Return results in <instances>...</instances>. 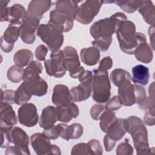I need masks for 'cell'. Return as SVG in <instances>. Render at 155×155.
Segmentation results:
<instances>
[{"instance_id": "obj_1", "label": "cell", "mask_w": 155, "mask_h": 155, "mask_svg": "<svg viewBox=\"0 0 155 155\" xmlns=\"http://www.w3.org/2000/svg\"><path fill=\"white\" fill-rule=\"evenodd\" d=\"M116 34L120 50L128 54H133L140 44L147 42L145 35L136 32V25L131 21H124Z\"/></svg>"}, {"instance_id": "obj_2", "label": "cell", "mask_w": 155, "mask_h": 155, "mask_svg": "<svg viewBox=\"0 0 155 155\" xmlns=\"http://www.w3.org/2000/svg\"><path fill=\"white\" fill-rule=\"evenodd\" d=\"M127 132L131 134L137 154H153L154 148L149 147L148 132L142 119L131 116L126 119Z\"/></svg>"}, {"instance_id": "obj_3", "label": "cell", "mask_w": 155, "mask_h": 155, "mask_svg": "<svg viewBox=\"0 0 155 155\" xmlns=\"http://www.w3.org/2000/svg\"><path fill=\"white\" fill-rule=\"evenodd\" d=\"M127 20V17L124 13L117 12L108 18L101 19L94 22L90 28V35L94 39L111 38L120 25Z\"/></svg>"}, {"instance_id": "obj_4", "label": "cell", "mask_w": 155, "mask_h": 155, "mask_svg": "<svg viewBox=\"0 0 155 155\" xmlns=\"http://www.w3.org/2000/svg\"><path fill=\"white\" fill-rule=\"evenodd\" d=\"M92 85L93 100L99 104L107 102L111 95V84L108 71H102L97 69L93 70Z\"/></svg>"}, {"instance_id": "obj_5", "label": "cell", "mask_w": 155, "mask_h": 155, "mask_svg": "<svg viewBox=\"0 0 155 155\" xmlns=\"http://www.w3.org/2000/svg\"><path fill=\"white\" fill-rule=\"evenodd\" d=\"M37 35L51 52L59 50L64 42L63 32L49 22L39 25Z\"/></svg>"}, {"instance_id": "obj_6", "label": "cell", "mask_w": 155, "mask_h": 155, "mask_svg": "<svg viewBox=\"0 0 155 155\" xmlns=\"http://www.w3.org/2000/svg\"><path fill=\"white\" fill-rule=\"evenodd\" d=\"M52 2L48 0H32L28 5L22 22L38 28L43 15L51 7Z\"/></svg>"}, {"instance_id": "obj_7", "label": "cell", "mask_w": 155, "mask_h": 155, "mask_svg": "<svg viewBox=\"0 0 155 155\" xmlns=\"http://www.w3.org/2000/svg\"><path fill=\"white\" fill-rule=\"evenodd\" d=\"M78 79L80 84L70 90L73 102H81L88 99L92 91L93 74L91 71L85 70Z\"/></svg>"}, {"instance_id": "obj_8", "label": "cell", "mask_w": 155, "mask_h": 155, "mask_svg": "<svg viewBox=\"0 0 155 155\" xmlns=\"http://www.w3.org/2000/svg\"><path fill=\"white\" fill-rule=\"evenodd\" d=\"M104 1L87 0L79 6L76 20L79 22L87 25L92 22L94 18L97 15Z\"/></svg>"}, {"instance_id": "obj_9", "label": "cell", "mask_w": 155, "mask_h": 155, "mask_svg": "<svg viewBox=\"0 0 155 155\" xmlns=\"http://www.w3.org/2000/svg\"><path fill=\"white\" fill-rule=\"evenodd\" d=\"M63 53L65 67L70 72V76L74 79L79 78L85 70L81 65L76 50L74 47L68 45L64 47Z\"/></svg>"}, {"instance_id": "obj_10", "label": "cell", "mask_w": 155, "mask_h": 155, "mask_svg": "<svg viewBox=\"0 0 155 155\" xmlns=\"http://www.w3.org/2000/svg\"><path fill=\"white\" fill-rule=\"evenodd\" d=\"M44 65L46 73L50 76L60 78L64 76L66 73L64 65V58L63 50L51 52L49 59L44 61Z\"/></svg>"}, {"instance_id": "obj_11", "label": "cell", "mask_w": 155, "mask_h": 155, "mask_svg": "<svg viewBox=\"0 0 155 155\" xmlns=\"http://www.w3.org/2000/svg\"><path fill=\"white\" fill-rule=\"evenodd\" d=\"M18 117L19 123L27 127H33L38 122L37 108L32 103L22 104L18 110Z\"/></svg>"}, {"instance_id": "obj_12", "label": "cell", "mask_w": 155, "mask_h": 155, "mask_svg": "<svg viewBox=\"0 0 155 155\" xmlns=\"http://www.w3.org/2000/svg\"><path fill=\"white\" fill-rule=\"evenodd\" d=\"M7 134L10 142L18 147L22 154H30L28 148L29 137L25 131L19 127H12L8 130Z\"/></svg>"}, {"instance_id": "obj_13", "label": "cell", "mask_w": 155, "mask_h": 155, "mask_svg": "<svg viewBox=\"0 0 155 155\" xmlns=\"http://www.w3.org/2000/svg\"><path fill=\"white\" fill-rule=\"evenodd\" d=\"M22 84L33 96L41 97L44 96L47 92L48 85L39 74H35L27 76L23 79Z\"/></svg>"}, {"instance_id": "obj_14", "label": "cell", "mask_w": 155, "mask_h": 155, "mask_svg": "<svg viewBox=\"0 0 155 155\" xmlns=\"http://www.w3.org/2000/svg\"><path fill=\"white\" fill-rule=\"evenodd\" d=\"M74 20L65 13L54 9L50 12L48 22L64 33L70 31L73 28Z\"/></svg>"}, {"instance_id": "obj_15", "label": "cell", "mask_w": 155, "mask_h": 155, "mask_svg": "<svg viewBox=\"0 0 155 155\" xmlns=\"http://www.w3.org/2000/svg\"><path fill=\"white\" fill-rule=\"evenodd\" d=\"M31 145L38 155L51 154V146L50 139L43 133H36L30 137Z\"/></svg>"}, {"instance_id": "obj_16", "label": "cell", "mask_w": 155, "mask_h": 155, "mask_svg": "<svg viewBox=\"0 0 155 155\" xmlns=\"http://www.w3.org/2000/svg\"><path fill=\"white\" fill-rule=\"evenodd\" d=\"M51 101L56 106L66 105L73 102L68 87L64 84L56 85L53 90Z\"/></svg>"}, {"instance_id": "obj_17", "label": "cell", "mask_w": 155, "mask_h": 155, "mask_svg": "<svg viewBox=\"0 0 155 155\" xmlns=\"http://www.w3.org/2000/svg\"><path fill=\"white\" fill-rule=\"evenodd\" d=\"M17 124V117L11 104L1 102L0 128H10Z\"/></svg>"}, {"instance_id": "obj_18", "label": "cell", "mask_w": 155, "mask_h": 155, "mask_svg": "<svg viewBox=\"0 0 155 155\" xmlns=\"http://www.w3.org/2000/svg\"><path fill=\"white\" fill-rule=\"evenodd\" d=\"M118 87V97L122 105L129 107L136 104L134 84L131 82H126Z\"/></svg>"}, {"instance_id": "obj_19", "label": "cell", "mask_w": 155, "mask_h": 155, "mask_svg": "<svg viewBox=\"0 0 155 155\" xmlns=\"http://www.w3.org/2000/svg\"><path fill=\"white\" fill-rule=\"evenodd\" d=\"M58 119L63 123L69 122L73 118H76L79 114V110L76 104L71 102L68 105L57 106Z\"/></svg>"}, {"instance_id": "obj_20", "label": "cell", "mask_w": 155, "mask_h": 155, "mask_svg": "<svg viewBox=\"0 0 155 155\" xmlns=\"http://www.w3.org/2000/svg\"><path fill=\"white\" fill-rule=\"evenodd\" d=\"M127 133L126 119L117 118L116 120L108 128L106 135L116 142L121 139Z\"/></svg>"}, {"instance_id": "obj_21", "label": "cell", "mask_w": 155, "mask_h": 155, "mask_svg": "<svg viewBox=\"0 0 155 155\" xmlns=\"http://www.w3.org/2000/svg\"><path fill=\"white\" fill-rule=\"evenodd\" d=\"M57 120L58 119L56 108L50 105L42 110L39 117V124L41 128L47 129L54 125Z\"/></svg>"}, {"instance_id": "obj_22", "label": "cell", "mask_w": 155, "mask_h": 155, "mask_svg": "<svg viewBox=\"0 0 155 155\" xmlns=\"http://www.w3.org/2000/svg\"><path fill=\"white\" fill-rule=\"evenodd\" d=\"M137 10L146 23L154 26V5L151 1H140Z\"/></svg>"}, {"instance_id": "obj_23", "label": "cell", "mask_w": 155, "mask_h": 155, "mask_svg": "<svg viewBox=\"0 0 155 155\" xmlns=\"http://www.w3.org/2000/svg\"><path fill=\"white\" fill-rule=\"evenodd\" d=\"M82 62L88 66H94L100 59V51L95 47L84 48L80 51Z\"/></svg>"}, {"instance_id": "obj_24", "label": "cell", "mask_w": 155, "mask_h": 155, "mask_svg": "<svg viewBox=\"0 0 155 155\" xmlns=\"http://www.w3.org/2000/svg\"><path fill=\"white\" fill-rule=\"evenodd\" d=\"M25 13V8L20 4H15L8 7L9 25L21 26Z\"/></svg>"}, {"instance_id": "obj_25", "label": "cell", "mask_w": 155, "mask_h": 155, "mask_svg": "<svg viewBox=\"0 0 155 155\" xmlns=\"http://www.w3.org/2000/svg\"><path fill=\"white\" fill-rule=\"evenodd\" d=\"M132 75L131 80L134 84L145 85L150 78L149 69L143 65H137L132 68Z\"/></svg>"}, {"instance_id": "obj_26", "label": "cell", "mask_w": 155, "mask_h": 155, "mask_svg": "<svg viewBox=\"0 0 155 155\" xmlns=\"http://www.w3.org/2000/svg\"><path fill=\"white\" fill-rule=\"evenodd\" d=\"M80 1L71 0H59L54 2L55 9L62 11L68 14L71 18L76 19V16L78 9V3Z\"/></svg>"}, {"instance_id": "obj_27", "label": "cell", "mask_w": 155, "mask_h": 155, "mask_svg": "<svg viewBox=\"0 0 155 155\" xmlns=\"http://www.w3.org/2000/svg\"><path fill=\"white\" fill-rule=\"evenodd\" d=\"M134 54L137 61L145 64L150 63L153 58L151 48L147 42L140 44L134 51Z\"/></svg>"}, {"instance_id": "obj_28", "label": "cell", "mask_w": 155, "mask_h": 155, "mask_svg": "<svg viewBox=\"0 0 155 155\" xmlns=\"http://www.w3.org/2000/svg\"><path fill=\"white\" fill-rule=\"evenodd\" d=\"M38 28L26 22H22L20 26V37L22 41L27 44H31L36 39L35 32Z\"/></svg>"}, {"instance_id": "obj_29", "label": "cell", "mask_w": 155, "mask_h": 155, "mask_svg": "<svg viewBox=\"0 0 155 155\" xmlns=\"http://www.w3.org/2000/svg\"><path fill=\"white\" fill-rule=\"evenodd\" d=\"M33 58V52L28 49H21L17 51L13 56L15 65L24 67L28 65Z\"/></svg>"}, {"instance_id": "obj_30", "label": "cell", "mask_w": 155, "mask_h": 155, "mask_svg": "<svg viewBox=\"0 0 155 155\" xmlns=\"http://www.w3.org/2000/svg\"><path fill=\"white\" fill-rule=\"evenodd\" d=\"M20 26L8 25L1 38V41L14 46L15 43L20 36Z\"/></svg>"}, {"instance_id": "obj_31", "label": "cell", "mask_w": 155, "mask_h": 155, "mask_svg": "<svg viewBox=\"0 0 155 155\" xmlns=\"http://www.w3.org/2000/svg\"><path fill=\"white\" fill-rule=\"evenodd\" d=\"M110 79L114 85L119 87L124 82H131V76L127 70L122 68H116L111 71Z\"/></svg>"}, {"instance_id": "obj_32", "label": "cell", "mask_w": 155, "mask_h": 155, "mask_svg": "<svg viewBox=\"0 0 155 155\" xmlns=\"http://www.w3.org/2000/svg\"><path fill=\"white\" fill-rule=\"evenodd\" d=\"M115 113L113 111L105 109V110L101 114L99 120V125L102 131L106 133L108 128L116 120Z\"/></svg>"}, {"instance_id": "obj_33", "label": "cell", "mask_w": 155, "mask_h": 155, "mask_svg": "<svg viewBox=\"0 0 155 155\" xmlns=\"http://www.w3.org/2000/svg\"><path fill=\"white\" fill-rule=\"evenodd\" d=\"M32 95L28 92L24 84L22 83L15 91V102L18 105L27 103L29 101Z\"/></svg>"}, {"instance_id": "obj_34", "label": "cell", "mask_w": 155, "mask_h": 155, "mask_svg": "<svg viewBox=\"0 0 155 155\" xmlns=\"http://www.w3.org/2000/svg\"><path fill=\"white\" fill-rule=\"evenodd\" d=\"M24 69L16 65L11 66L7 70V79L13 83H19L23 80Z\"/></svg>"}, {"instance_id": "obj_35", "label": "cell", "mask_w": 155, "mask_h": 155, "mask_svg": "<svg viewBox=\"0 0 155 155\" xmlns=\"http://www.w3.org/2000/svg\"><path fill=\"white\" fill-rule=\"evenodd\" d=\"M149 96L144 101L139 104V107L142 110H154V82H153L148 88Z\"/></svg>"}, {"instance_id": "obj_36", "label": "cell", "mask_w": 155, "mask_h": 155, "mask_svg": "<svg viewBox=\"0 0 155 155\" xmlns=\"http://www.w3.org/2000/svg\"><path fill=\"white\" fill-rule=\"evenodd\" d=\"M140 1H114L113 3L116 4L126 13H132L136 12Z\"/></svg>"}, {"instance_id": "obj_37", "label": "cell", "mask_w": 155, "mask_h": 155, "mask_svg": "<svg viewBox=\"0 0 155 155\" xmlns=\"http://www.w3.org/2000/svg\"><path fill=\"white\" fill-rule=\"evenodd\" d=\"M43 69V66L39 61H32L24 70L23 79L31 75L39 74L41 73Z\"/></svg>"}, {"instance_id": "obj_38", "label": "cell", "mask_w": 155, "mask_h": 155, "mask_svg": "<svg viewBox=\"0 0 155 155\" xmlns=\"http://www.w3.org/2000/svg\"><path fill=\"white\" fill-rule=\"evenodd\" d=\"M67 131L69 139H78L82 136L84 129L80 124L74 123L68 125Z\"/></svg>"}, {"instance_id": "obj_39", "label": "cell", "mask_w": 155, "mask_h": 155, "mask_svg": "<svg viewBox=\"0 0 155 155\" xmlns=\"http://www.w3.org/2000/svg\"><path fill=\"white\" fill-rule=\"evenodd\" d=\"M113 38H101L95 39L92 44L94 47L97 48L102 51H105L109 48L111 42Z\"/></svg>"}, {"instance_id": "obj_40", "label": "cell", "mask_w": 155, "mask_h": 155, "mask_svg": "<svg viewBox=\"0 0 155 155\" xmlns=\"http://www.w3.org/2000/svg\"><path fill=\"white\" fill-rule=\"evenodd\" d=\"M128 139H125L124 142H122L117 147L116 153L117 155H131L133 154V148L128 143Z\"/></svg>"}, {"instance_id": "obj_41", "label": "cell", "mask_w": 155, "mask_h": 155, "mask_svg": "<svg viewBox=\"0 0 155 155\" xmlns=\"http://www.w3.org/2000/svg\"><path fill=\"white\" fill-rule=\"evenodd\" d=\"M90 154L101 155L103 153V148L101 142L95 139H91L87 143Z\"/></svg>"}, {"instance_id": "obj_42", "label": "cell", "mask_w": 155, "mask_h": 155, "mask_svg": "<svg viewBox=\"0 0 155 155\" xmlns=\"http://www.w3.org/2000/svg\"><path fill=\"white\" fill-rule=\"evenodd\" d=\"M42 133L50 139H57L61 134V128L59 124L53 125L49 128L44 129Z\"/></svg>"}, {"instance_id": "obj_43", "label": "cell", "mask_w": 155, "mask_h": 155, "mask_svg": "<svg viewBox=\"0 0 155 155\" xmlns=\"http://www.w3.org/2000/svg\"><path fill=\"white\" fill-rule=\"evenodd\" d=\"M134 87L136 103L139 104L141 103L143 101H144L145 99L147 97L146 91H145V89L140 85L134 84Z\"/></svg>"}, {"instance_id": "obj_44", "label": "cell", "mask_w": 155, "mask_h": 155, "mask_svg": "<svg viewBox=\"0 0 155 155\" xmlns=\"http://www.w3.org/2000/svg\"><path fill=\"white\" fill-rule=\"evenodd\" d=\"M122 106V104L118 96H114L111 99L107 101L105 108L111 111H117Z\"/></svg>"}, {"instance_id": "obj_45", "label": "cell", "mask_w": 155, "mask_h": 155, "mask_svg": "<svg viewBox=\"0 0 155 155\" xmlns=\"http://www.w3.org/2000/svg\"><path fill=\"white\" fill-rule=\"evenodd\" d=\"M71 154H90L88 144L86 143H79L76 144L71 149Z\"/></svg>"}, {"instance_id": "obj_46", "label": "cell", "mask_w": 155, "mask_h": 155, "mask_svg": "<svg viewBox=\"0 0 155 155\" xmlns=\"http://www.w3.org/2000/svg\"><path fill=\"white\" fill-rule=\"evenodd\" d=\"M15 91L13 90H1V102H7L10 104H15Z\"/></svg>"}, {"instance_id": "obj_47", "label": "cell", "mask_w": 155, "mask_h": 155, "mask_svg": "<svg viewBox=\"0 0 155 155\" xmlns=\"http://www.w3.org/2000/svg\"><path fill=\"white\" fill-rule=\"evenodd\" d=\"M105 107L101 104H96L90 109V116L95 120H99L101 114L105 110Z\"/></svg>"}, {"instance_id": "obj_48", "label": "cell", "mask_w": 155, "mask_h": 155, "mask_svg": "<svg viewBox=\"0 0 155 155\" xmlns=\"http://www.w3.org/2000/svg\"><path fill=\"white\" fill-rule=\"evenodd\" d=\"M10 1L1 0L0 6H1V22L8 21V7H7L8 4Z\"/></svg>"}, {"instance_id": "obj_49", "label": "cell", "mask_w": 155, "mask_h": 155, "mask_svg": "<svg viewBox=\"0 0 155 155\" xmlns=\"http://www.w3.org/2000/svg\"><path fill=\"white\" fill-rule=\"evenodd\" d=\"M113 66V60L110 56L104 58L99 62L97 70L102 71H106L110 70Z\"/></svg>"}, {"instance_id": "obj_50", "label": "cell", "mask_w": 155, "mask_h": 155, "mask_svg": "<svg viewBox=\"0 0 155 155\" xmlns=\"http://www.w3.org/2000/svg\"><path fill=\"white\" fill-rule=\"evenodd\" d=\"M47 52L48 48L45 45L43 44L39 45L35 50V57L39 61H45Z\"/></svg>"}, {"instance_id": "obj_51", "label": "cell", "mask_w": 155, "mask_h": 155, "mask_svg": "<svg viewBox=\"0 0 155 155\" xmlns=\"http://www.w3.org/2000/svg\"><path fill=\"white\" fill-rule=\"evenodd\" d=\"M154 110H147L143 117V123L149 126H153L155 124Z\"/></svg>"}, {"instance_id": "obj_52", "label": "cell", "mask_w": 155, "mask_h": 155, "mask_svg": "<svg viewBox=\"0 0 155 155\" xmlns=\"http://www.w3.org/2000/svg\"><path fill=\"white\" fill-rule=\"evenodd\" d=\"M116 142L111 140L110 137H108L106 134L104 137V145L105 149L107 151H111L115 147Z\"/></svg>"}, {"instance_id": "obj_53", "label": "cell", "mask_w": 155, "mask_h": 155, "mask_svg": "<svg viewBox=\"0 0 155 155\" xmlns=\"http://www.w3.org/2000/svg\"><path fill=\"white\" fill-rule=\"evenodd\" d=\"M5 155L9 154H22L21 150L16 146H9L7 148V150L5 153Z\"/></svg>"}, {"instance_id": "obj_54", "label": "cell", "mask_w": 155, "mask_h": 155, "mask_svg": "<svg viewBox=\"0 0 155 155\" xmlns=\"http://www.w3.org/2000/svg\"><path fill=\"white\" fill-rule=\"evenodd\" d=\"M60 128H61V134L60 137H61L62 139H65V140L68 141L70 139L68 137L67 135V128L68 127V125L65 124H59Z\"/></svg>"}, {"instance_id": "obj_55", "label": "cell", "mask_w": 155, "mask_h": 155, "mask_svg": "<svg viewBox=\"0 0 155 155\" xmlns=\"http://www.w3.org/2000/svg\"><path fill=\"white\" fill-rule=\"evenodd\" d=\"M148 35L153 50H154V26H150L148 28Z\"/></svg>"}, {"instance_id": "obj_56", "label": "cell", "mask_w": 155, "mask_h": 155, "mask_svg": "<svg viewBox=\"0 0 155 155\" xmlns=\"http://www.w3.org/2000/svg\"><path fill=\"white\" fill-rule=\"evenodd\" d=\"M51 154H61V149L56 145H52L51 150Z\"/></svg>"}]
</instances>
